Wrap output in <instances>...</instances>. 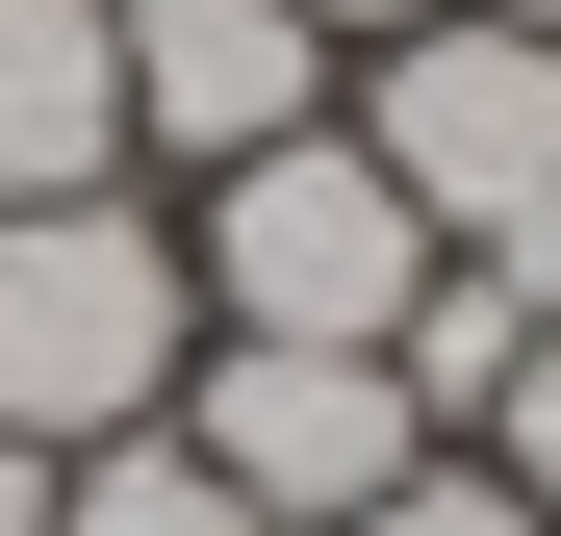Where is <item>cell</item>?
I'll list each match as a JSON object with an SVG mask.
<instances>
[{
	"label": "cell",
	"instance_id": "cell-7",
	"mask_svg": "<svg viewBox=\"0 0 561 536\" xmlns=\"http://www.w3.org/2000/svg\"><path fill=\"white\" fill-rule=\"evenodd\" d=\"M511 357H536V307L485 282V255H434V282H409V332H383V384H409L434 434H485V409H511Z\"/></svg>",
	"mask_w": 561,
	"mask_h": 536
},
{
	"label": "cell",
	"instance_id": "cell-3",
	"mask_svg": "<svg viewBox=\"0 0 561 536\" xmlns=\"http://www.w3.org/2000/svg\"><path fill=\"white\" fill-rule=\"evenodd\" d=\"M153 434H179V460H205L255 536H357V511H383L409 460H459V434L383 384V357H307V332H205Z\"/></svg>",
	"mask_w": 561,
	"mask_h": 536
},
{
	"label": "cell",
	"instance_id": "cell-13",
	"mask_svg": "<svg viewBox=\"0 0 561 536\" xmlns=\"http://www.w3.org/2000/svg\"><path fill=\"white\" fill-rule=\"evenodd\" d=\"M0 536H51V460H26V434H0Z\"/></svg>",
	"mask_w": 561,
	"mask_h": 536
},
{
	"label": "cell",
	"instance_id": "cell-6",
	"mask_svg": "<svg viewBox=\"0 0 561 536\" xmlns=\"http://www.w3.org/2000/svg\"><path fill=\"white\" fill-rule=\"evenodd\" d=\"M128 153V0H0V205H103Z\"/></svg>",
	"mask_w": 561,
	"mask_h": 536
},
{
	"label": "cell",
	"instance_id": "cell-2",
	"mask_svg": "<svg viewBox=\"0 0 561 536\" xmlns=\"http://www.w3.org/2000/svg\"><path fill=\"white\" fill-rule=\"evenodd\" d=\"M179 282H205V332H307V357H383L409 282H434V205L357 128H280L230 179H179Z\"/></svg>",
	"mask_w": 561,
	"mask_h": 536
},
{
	"label": "cell",
	"instance_id": "cell-8",
	"mask_svg": "<svg viewBox=\"0 0 561 536\" xmlns=\"http://www.w3.org/2000/svg\"><path fill=\"white\" fill-rule=\"evenodd\" d=\"M51 536H255L179 434H103V460H51Z\"/></svg>",
	"mask_w": 561,
	"mask_h": 536
},
{
	"label": "cell",
	"instance_id": "cell-10",
	"mask_svg": "<svg viewBox=\"0 0 561 536\" xmlns=\"http://www.w3.org/2000/svg\"><path fill=\"white\" fill-rule=\"evenodd\" d=\"M459 460H511V486H536V511H561V332H536V357H511V409H485V434H459Z\"/></svg>",
	"mask_w": 561,
	"mask_h": 536
},
{
	"label": "cell",
	"instance_id": "cell-12",
	"mask_svg": "<svg viewBox=\"0 0 561 536\" xmlns=\"http://www.w3.org/2000/svg\"><path fill=\"white\" fill-rule=\"evenodd\" d=\"M307 26H332V52H383V26H434V0H307Z\"/></svg>",
	"mask_w": 561,
	"mask_h": 536
},
{
	"label": "cell",
	"instance_id": "cell-5",
	"mask_svg": "<svg viewBox=\"0 0 561 536\" xmlns=\"http://www.w3.org/2000/svg\"><path fill=\"white\" fill-rule=\"evenodd\" d=\"M332 26L307 0H128V153L153 179H230V153H280V128H332Z\"/></svg>",
	"mask_w": 561,
	"mask_h": 536
},
{
	"label": "cell",
	"instance_id": "cell-14",
	"mask_svg": "<svg viewBox=\"0 0 561 536\" xmlns=\"http://www.w3.org/2000/svg\"><path fill=\"white\" fill-rule=\"evenodd\" d=\"M511 26H561V0H511Z\"/></svg>",
	"mask_w": 561,
	"mask_h": 536
},
{
	"label": "cell",
	"instance_id": "cell-4",
	"mask_svg": "<svg viewBox=\"0 0 561 536\" xmlns=\"http://www.w3.org/2000/svg\"><path fill=\"white\" fill-rule=\"evenodd\" d=\"M332 128L434 205V255H485L536 179H561V26H511V0H434V26H383L332 77Z\"/></svg>",
	"mask_w": 561,
	"mask_h": 536
},
{
	"label": "cell",
	"instance_id": "cell-9",
	"mask_svg": "<svg viewBox=\"0 0 561 536\" xmlns=\"http://www.w3.org/2000/svg\"><path fill=\"white\" fill-rule=\"evenodd\" d=\"M357 536H561V511H536L511 460H409V486H383V511H357Z\"/></svg>",
	"mask_w": 561,
	"mask_h": 536
},
{
	"label": "cell",
	"instance_id": "cell-1",
	"mask_svg": "<svg viewBox=\"0 0 561 536\" xmlns=\"http://www.w3.org/2000/svg\"><path fill=\"white\" fill-rule=\"evenodd\" d=\"M205 357V282H179V205H0V434L26 460H103V434L179 409Z\"/></svg>",
	"mask_w": 561,
	"mask_h": 536
},
{
	"label": "cell",
	"instance_id": "cell-11",
	"mask_svg": "<svg viewBox=\"0 0 561 536\" xmlns=\"http://www.w3.org/2000/svg\"><path fill=\"white\" fill-rule=\"evenodd\" d=\"M485 282H511V307H536V332H561V179H536V205H511V230H485Z\"/></svg>",
	"mask_w": 561,
	"mask_h": 536
}]
</instances>
